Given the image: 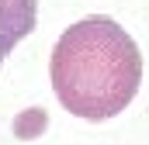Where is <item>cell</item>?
<instances>
[{"mask_svg":"<svg viewBox=\"0 0 149 145\" xmlns=\"http://www.w3.org/2000/svg\"><path fill=\"white\" fill-rule=\"evenodd\" d=\"M59 104L83 121H108L132 104L142 83V55L111 17H83L66 28L49 59Z\"/></svg>","mask_w":149,"mask_h":145,"instance_id":"obj_1","label":"cell"},{"mask_svg":"<svg viewBox=\"0 0 149 145\" xmlns=\"http://www.w3.org/2000/svg\"><path fill=\"white\" fill-rule=\"evenodd\" d=\"M38 24V0H0V66Z\"/></svg>","mask_w":149,"mask_h":145,"instance_id":"obj_2","label":"cell"}]
</instances>
